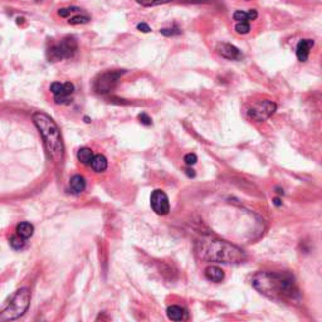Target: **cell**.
Wrapping results in <instances>:
<instances>
[{"mask_svg":"<svg viewBox=\"0 0 322 322\" xmlns=\"http://www.w3.org/2000/svg\"><path fill=\"white\" fill-rule=\"evenodd\" d=\"M82 10V9L77 8V6H69V8H62L58 10V15L60 18H68L72 13H76V11Z\"/></svg>","mask_w":322,"mask_h":322,"instance_id":"603a6c76","label":"cell"},{"mask_svg":"<svg viewBox=\"0 0 322 322\" xmlns=\"http://www.w3.org/2000/svg\"><path fill=\"white\" fill-rule=\"evenodd\" d=\"M167 317L172 321H183V320L188 319V312L180 306L172 305L167 309Z\"/></svg>","mask_w":322,"mask_h":322,"instance_id":"4fadbf2b","label":"cell"},{"mask_svg":"<svg viewBox=\"0 0 322 322\" xmlns=\"http://www.w3.org/2000/svg\"><path fill=\"white\" fill-rule=\"evenodd\" d=\"M150 204L153 211L158 215H166L170 212V202L167 195L162 190H154L150 197Z\"/></svg>","mask_w":322,"mask_h":322,"instance_id":"9c48e42d","label":"cell"},{"mask_svg":"<svg viewBox=\"0 0 322 322\" xmlns=\"http://www.w3.org/2000/svg\"><path fill=\"white\" fill-rule=\"evenodd\" d=\"M204 276L208 281L219 283V282L223 281L225 274H224V270L218 266H208L204 269Z\"/></svg>","mask_w":322,"mask_h":322,"instance_id":"7c38bea8","label":"cell"},{"mask_svg":"<svg viewBox=\"0 0 322 322\" xmlns=\"http://www.w3.org/2000/svg\"><path fill=\"white\" fill-rule=\"evenodd\" d=\"M137 29H139L140 32H142V33H149L151 30L150 27H149L146 23H139V24H137Z\"/></svg>","mask_w":322,"mask_h":322,"instance_id":"4316f807","label":"cell"},{"mask_svg":"<svg viewBox=\"0 0 322 322\" xmlns=\"http://www.w3.org/2000/svg\"><path fill=\"white\" fill-rule=\"evenodd\" d=\"M90 166L92 167V170L95 172H102L107 169L108 166V162H107V159L105 158L101 154H96L93 155L92 160H91Z\"/></svg>","mask_w":322,"mask_h":322,"instance_id":"5bb4252c","label":"cell"},{"mask_svg":"<svg viewBox=\"0 0 322 322\" xmlns=\"http://www.w3.org/2000/svg\"><path fill=\"white\" fill-rule=\"evenodd\" d=\"M195 253L202 261L216 263H240L246 253L234 244L215 238H202L195 244Z\"/></svg>","mask_w":322,"mask_h":322,"instance_id":"7a4b0ae2","label":"cell"},{"mask_svg":"<svg viewBox=\"0 0 322 322\" xmlns=\"http://www.w3.org/2000/svg\"><path fill=\"white\" fill-rule=\"evenodd\" d=\"M315 46V42L312 39H301L297 44V48H296V55H297V59L300 62H307L310 55V51H311L312 47Z\"/></svg>","mask_w":322,"mask_h":322,"instance_id":"8fae6325","label":"cell"},{"mask_svg":"<svg viewBox=\"0 0 322 322\" xmlns=\"http://www.w3.org/2000/svg\"><path fill=\"white\" fill-rule=\"evenodd\" d=\"M233 19L235 20V22H249L248 20V14L246 13V11L243 10H237L234 11V14H233Z\"/></svg>","mask_w":322,"mask_h":322,"instance_id":"cb8c5ba5","label":"cell"},{"mask_svg":"<svg viewBox=\"0 0 322 322\" xmlns=\"http://www.w3.org/2000/svg\"><path fill=\"white\" fill-rule=\"evenodd\" d=\"M219 54L225 59L229 60H240L243 58V53L240 52L239 48H237L235 46L230 43H220L216 47Z\"/></svg>","mask_w":322,"mask_h":322,"instance_id":"30bf717a","label":"cell"},{"mask_svg":"<svg viewBox=\"0 0 322 322\" xmlns=\"http://www.w3.org/2000/svg\"><path fill=\"white\" fill-rule=\"evenodd\" d=\"M77 50H78V43L76 38L71 36L64 37L47 50V58L50 62H60L63 59H69L76 54Z\"/></svg>","mask_w":322,"mask_h":322,"instance_id":"5b68a950","label":"cell"},{"mask_svg":"<svg viewBox=\"0 0 322 322\" xmlns=\"http://www.w3.org/2000/svg\"><path fill=\"white\" fill-rule=\"evenodd\" d=\"M10 246L11 248L14 249H22L23 247L25 246V239H23V238L19 237L18 234L13 235V237L10 238Z\"/></svg>","mask_w":322,"mask_h":322,"instance_id":"ffe728a7","label":"cell"},{"mask_svg":"<svg viewBox=\"0 0 322 322\" xmlns=\"http://www.w3.org/2000/svg\"><path fill=\"white\" fill-rule=\"evenodd\" d=\"M32 118L43 139L44 146L51 160L54 164L62 165L64 160V144L58 125L44 112H36Z\"/></svg>","mask_w":322,"mask_h":322,"instance_id":"3957f363","label":"cell"},{"mask_svg":"<svg viewBox=\"0 0 322 322\" xmlns=\"http://www.w3.org/2000/svg\"><path fill=\"white\" fill-rule=\"evenodd\" d=\"M171 1H174V0H136V3L141 6H158L171 3Z\"/></svg>","mask_w":322,"mask_h":322,"instance_id":"ac0fdd59","label":"cell"},{"mask_svg":"<svg viewBox=\"0 0 322 322\" xmlns=\"http://www.w3.org/2000/svg\"><path fill=\"white\" fill-rule=\"evenodd\" d=\"M139 120H140V122H141L142 125H145V126H150L151 123H153L151 118L149 117V116L146 115V113H140Z\"/></svg>","mask_w":322,"mask_h":322,"instance_id":"484cf974","label":"cell"},{"mask_svg":"<svg viewBox=\"0 0 322 322\" xmlns=\"http://www.w3.org/2000/svg\"><path fill=\"white\" fill-rule=\"evenodd\" d=\"M277 111L276 102L270 101V100H262V101H256L252 104L249 107L247 113L248 117L252 118L257 122H262V121L268 120L274 115V112Z\"/></svg>","mask_w":322,"mask_h":322,"instance_id":"8992f818","label":"cell"},{"mask_svg":"<svg viewBox=\"0 0 322 322\" xmlns=\"http://www.w3.org/2000/svg\"><path fill=\"white\" fill-rule=\"evenodd\" d=\"M160 33L165 37H174L181 34V30L179 29L178 27H172V28H162L160 29Z\"/></svg>","mask_w":322,"mask_h":322,"instance_id":"7402d4cb","label":"cell"},{"mask_svg":"<svg viewBox=\"0 0 322 322\" xmlns=\"http://www.w3.org/2000/svg\"><path fill=\"white\" fill-rule=\"evenodd\" d=\"M252 284L273 301H295L300 296L295 278L288 272H258L252 278Z\"/></svg>","mask_w":322,"mask_h":322,"instance_id":"6da1fadb","label":"cell"},{"mask_svg":"<svg viewBox=\"0 0 322 322\" xmlns=\"http://www.w3.org/2000/svg\"><path fill=\"white\" fill-rule=\"evenodd\" d=\"M34 233V227L33 224L28 223V221H22L17 225V234L19 237H22L23 239H29Z\"/></svg>","mask_w":322,"mask_h":322,"instance_id":"2e32d148","label":"cell"},{"mask_svg":"<svg viewBox=\"0 0 322 322\" xmlns=\"http://www.w3.org/2000/svg\"><path fill=\"white\" fill-rule=\"evenodd\" d=\"M125 74L123 69H118V71H108L105 73L100 74L95 81V90L96 92L105 95V93L111 92L116 86L120 82L121 77Z\"/></svg>","mask_w":322,"mask_h":322,"instance_id":"52a82bcc","label":"cell"},{"mask_svg":"<svg viewBox=\"0 0 322 322\" xmlns=\"http://www.w3.org/2000/svg\"><path fill=\"white\" fill-rule=\"evenodd\" d=\"M77 158L83 165H90L93 158V151L90 148H81L77 153Z\"/></svg>","mask_w":322,"mask_h":322,"instance_id":"e0dca14e","label":"cell"},{"mask_svg":"<svg viewBox=\"0 0 322 322\" xmlns=\"http://www.w3.org/2000/svg\"><path fill=\"white\" fill-rule=\"evenodd\" d=\"M69 188L73 194H81L86 189V179L81 175H74L69 181Z\"/></svg>","mask_w":322,"mask_h":322,"instance_id":"9a60e30c","label":"cell"},{"mask_svg":"<svg viewBox=\"0 0 322 322\" xmlns=\"http://www.w3.org/2000/svg\"><path fill=\"white\" fill-rule=\"evenodd\" d=\"M234 29L238 34L244 36V34H248L251 32V24H249V22H238Z\"/></svg>","mask_w":322,"mask_h":322,"instance_id":"d6986e66","label":"cell"},{"mask_svg":"<svg viewBox=\"0 0 322 322\" xmlns=\"http://www.w3.org/2000/svg\"><path fill=\"white\" fill-rule=\"evenodd\" d=\"M90 17L88 15H76V17H72L71 19L68 20V23L71 25H78V24H86V23L90 22Z\"/></svg>","mask_w":322,"mask_h":322,"instance_id":"44dd1931","label":"cell"},{"mask_svg":"<svg viewBox=\"0 0 322 322\" xmlns=\"http://www.w3.org/2000/svg\"><path fill=\"white\" fill-rule=\"evenodd\" d=\"M247 14H248V20H249V22H251V20L257 19V17H258V13H257L256 9H251V10H249Z\"/></svg>","mask_w":322,"mask_h":322,"instance_id":"83f0119b","label":"cell"},{"mask_svg":"<svg viewBox=\"0 0 322 322\" xmlns=\"http://www.w3.org/2000/svg\"><path fill=\"white\" fill-rule=\"evenodd\" d=\"M85 120H86V122H91V121H90V118H88V117H85Z\"/></svg>","mask_w":322,"mask_h":322,"instance_id":"4dcf8cb0","label":"cell"},{"mask_svg":"<svg viewBox=\"0 0 322 322\" xmlns=\"http://www.w3.org/2000/svg\"><path fill=\"white\" fill-rule=\"evenodd\" d=\"M51 92L54 96V102L57 105L71 104V96L74 92V85L71 82L60 83L53 82L50 87Z\"/></svg>","mask_w":322,"mask_h":322,"instance_id":"ba28073f","label":"cell"},{"mask_svg":"<svg viewBox=\"0 0 322 322\" xmlns=\"http://www.w3.org/2000/svg\"><path fill=\"white\" fill-rule=\"evenodd\" d=\"M185 172H186V175H188L189 178H194V176H195V171L193 169H186Z\"/></svg>","mask_w":322,"mask_h":322,"instance_id":"f1b7e54d","label":"cell"},{"mask_svg":"<svg viewBox=\"0 0 322 322\" xmlns=\"http://www.w3.org/2000/svg\"><path fill=\"white\" fill-rule=\"evenodd\" d=\"M184 161H185V164L188 165V166H191V165L197 164L198 161V158L195 154H186L185 158H184Z\"/></svg>","mask_w":322,"mask_h":322,"instance_id":"d4e9b609","label":"cell"},{"mask_svg":"<svg viewBox=\"0 0 322 322\" xmlns=\"http://www.w3.org/2000/svg\"><path fill=\"white\" fill-rule=\"evenodd\" d=\"M30 303V292L28 288H20L14 293L9 301L8 306L0 314L1 321H11L17 320L25 314Z\"/></svg>","mask_w":322,"mask_h":322,"instance_id":"277c9868","label":"cell"},{"mask_svg":"<svg viewBox=\"0 0 322 322\" xmlns=\"http://www.w3.org/2000/svg\"><path fill=\"white\" fill-rule=\"evenodd\" d=\"M273 204L277 205V207H281V205H282V200L279 199V198H274V199H273Z\"/></svg>","mask_w":322,"mask_h":322,"instance_id":"f546056e","label":"cell"}]
</instances>
